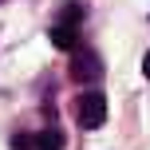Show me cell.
I'll return each mask as SVG.
<instances>
[{
    "label": "cell",
    "instance_id": "6da1fadb",
    "mask_svg": "<svg viewBox=\"0 0 150 150\" xmlns=\"http://www.w3.org/2000/svg\"><path fill=\"white\" fill-rule=\"evenodd\" d=\"M75 119H79L83 130H99L107 122V99L99 95V91H87V95L79 99V115H75Z\"/></svg>",
    "mask_w": 150,
    "mask_h": 150
},
{
    "label": "cell",
    "instance_id": "7a4b0ae2",
    "mask_svg": "<svg viewBox=\"0 0 150 150\" xmlns=\"http://www.w3.org/2000/svg\"><path fill=\"white\" fill-rule=\"evenodd\" d=\"M99 71H103V63H99V55L91 52V47H75L71 52V79H79V83H91V79H99Z\"/></svg>",
    "mask_w": 150,
    "mask_h": 150
},
{
    "label": "cell",
    "instance_id": "3957f363",
    "mask_svg": "<svg viewBox=\"0 0 150 150\" xmlns=\"http://www.w3.org/2000/svg\"><path fill=\"white\" fill-rule=\"evenodd\" d=\"M52 44L59 52H75L79 47V36H75V28H52Z\"/></svg>",
    "mask_w": 150,
    "mask_h": 150
},
{
    "label": "cell",
    "instance_id": "277c9868",
    "mask_svg": "<svg viewBox=\"0 0 150 150\" xmlns=\"http://www.w3.org/2000/svg\"><path fill=\"white\" fill-rule=\"evenodd\" d=\"M36 150H63V138L55 134V130H47V134L36 138Z\"/></svg>",
    "mask_w": 150,
    "mask_h": 150
},
{
    "label": "cell",
    "instance_id": "5b68a950",
    "mask_svg": "<svg viewBox=\"0 0 150 150\" xmlns=\"http://www.w3.org/2000/svg\"><path fill=\"white\" fill-rule=\"evenodd\" d=\"M59 12H63V20H71V24H79V16H83V12H79V4H63Z\"/></svg>",
    "mask_w": 150,
    "mask_h": 150
},
{
    "label": "cell",
    "instance_id": "8992f818",
    "mask_svg": "<svg viewBox=\"0 0 150 150\" xmlns=\"http://www.w3.org/2000/svg\"><path fill=\"white\" fill-rule=\"evenodd\" d=\"M142 75H146V79H150V52L142 55Z\"/></svg>",
    "mask_w": 150,
    "mask_h": 150
}]
</instances>
